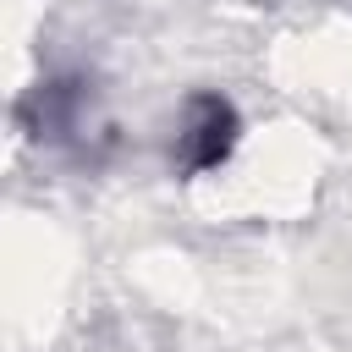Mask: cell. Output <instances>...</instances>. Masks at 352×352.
I'll list each match as a JSON object with an SVG mask.
<instances>
[{"label": "cell", "instance_id": "6da1fadb", "mask_svg": "<svg viewBox=\"0 0 352 352\" xmlns=\"http://www.w3.org/2000/svg\"><path fill=\"white\" fill-rule=\"evenodd\" d=\"M236 148V110L220 94H198L187 132H182V165L187 170H214L226 154Z\"/></svg>", "mask_w": 352, "mask_h": 352}]
</instances>
